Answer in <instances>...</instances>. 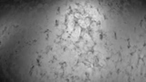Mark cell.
Masks as SVG:
<instances>
[{
	"instance_id": "cell-1",
	"label": "cell",
	"mask_w": 146,
	"mask_h": 82,
	"mask_svg": "<svg viewBox=\"0 0 146 82\" xmlns=\"http://www.w3.org/2000/svg\"><path fill=\"white\" fill-rule=\"evenodd\" d=\"M17 30H18V26H16L15 24H7V26L5 27V29L3 30L2 36H4V35L9 36L11 34L16 33Z\"/></svg>"
}]
</instances>
